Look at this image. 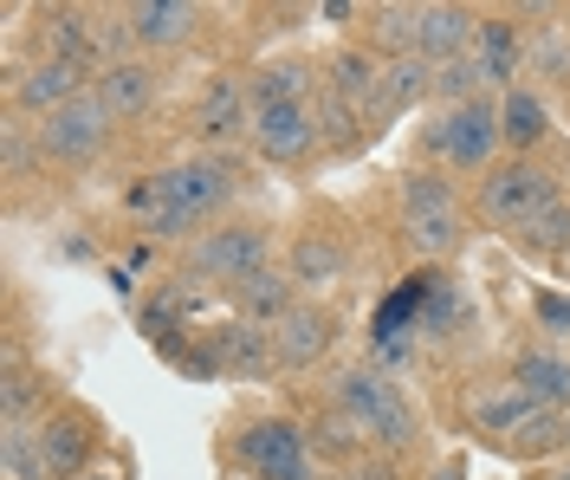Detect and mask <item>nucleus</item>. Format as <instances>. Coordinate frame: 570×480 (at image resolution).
Instances as JSON below:
<instances>
[{
	"label": "nucleus",
	"instance_id": "f257e3e1",
	"mask_svg": "<svg viewBox=\"0 0 570 480\" xmlns=\"http://www.w3.org/2000/svg\"><path fill=\"white\" fill-rule=\"evenodd\" d=\"M551 202H564V176H558L551 163H538V156H505V163H493V169L473 183V215L487 227H499L505 241L525 222H538Z\"/></svg>",
	"mask_w": 570,
	"mask_h": 480
},
{
	"label": "nucleus",
	"instance_id": "f03ea898",
	"mask_svg": "<svg viewBox=\"0 0 570 480\" xmlns=\"http://www.w3.org/2000/svg\"><path fill=\"white\" fill-rule=\"evenodd\" d=\"M395 202H402V247L415 259L461 254L466 215H461L454 183H448L441 169H402V176H395Z\"/></svg>",
	"mask_w": 570,
	"mask_h": 480
},
{
	"label": "nucleus",
	"instance_id": "7ed1b4c3",
	"mask_svg": "<svg viewBox=\"0 0 570 480\" xmlns=\"http://www.w3.org/2000/svg\"><path fill=\"white\" fill-rule=\"evenodd\" d=\"M227 461L247 480H318V448L312 429L292 415H247L227 435Z\"/></svg>",
	"mask_w": 570,
	"mask_h": 480
},
{
	"label": "nucleus",
	"instance_id": "20e7f679",
	"mask_svg": "<svg viewBox=\"0 0 570 480\" xmlns=\"http://www.w3.org/2000/svg\"><path fill=\"white\" fill-rule=\"evenodd\" d=\"M422 149L441 163V169H454V176H487L499 163V149H505V137H499V98H473V105H448V111L428 117L422 130Z\"/></svg>",
	"mask_w": 570,
	"mask_h": 480
},
{
	"label": "nucleus",
	"instance_id": "39448f33",
	"mask_svg": "<svg viewBox=\"0 0 570 480\" xmlns=\"http://www.w3.org/2000/svg\"><path fill=\"white\" fill-rule=\"evenodd\" d=\"M266 266H273V234L259 222H220L188 247V280H214L227 293H240Z\"/></svg>",
	"mask_w": 570,
	"mask_h": 480
},
{
	"label": "nucleus",
	"instance_id": "423d86ee",
	"mask_svg": "<svg viewBox=\"0 0 570 480\" xmlns=\"http://www.w3.org/2000/svg\"><path fill=\"white\" fill-rule=\"evenodd\" d=\"M33 137H39V163L85 169V163H98V156L110 149V137H117V117H110V105L98 98V85H91L85 98H71L66 111L39 117Z\"/></svg>",
	"mask_w": 570,
	"mask_h": 480
},
{
	"label": "nucleus",
	"instance_id": "0eeeda50",
	"mask_svg": "<svg viewBox=\"0 0 570 480\" xmlns=\"http://www.w3.org/2000/svg\"><path fill=\"white\" fill-rule=\"evenodd\" d=\"M98 415H85L78 403L52 409L33 429V480H85L98 461Z\"/></svg>",
	"mask_w": 570,
	"mask_h": 480
},
{
	"label": "nucleus",
	"instance_id": "6e6552de",
	"mask_svg": "<svg viewBox=\"0 0 570 480\" xmlns=\"http://www.w3.org/2000/svg\"><path fill=\"white\" fill-rule=\"evenodd\" d=\"M98 85V72L91 66H71V59H27V66H7V91H13V111L20 117H52L66 111L71 98H85Z\"/></svg>",
	"mask_w": 570,
	"mask_h": 480
},
{
	"label": "nucleus",
	"instance_id": "1a4fd4ad",
	"mask_svg": "<svg viewBox=\"0 0 570 480\" xmlns=\"http://www.w3.org/2000/svg\"><path fill=\"white\" fill-rule=\"evenodd\" d=\"M169 176H176V195L188 202V215L202 227H220V215H227L234 195H240V169H234V156H220V149L181 156V163H169Z\"/></svg>",
	"mask_w": 570,
	"mask_h": 480
},
{
	"label": "nucleus",
	"instance_id": "9d476101",
	"mask_svg": "<svg viewBox=\"0 0 570 480\" xmlns=\"http://www.w3.org/2000/svg\"><path fill=\"white\" fill-rule=\"evenodd\" d=\"M124 208H130V222L142 227V234H156V241H202L208 227L188 215V202L176 195V176L169 169H149V176H137V183L124 188Z\"/></svg>",
	"mask_w": 570,
	"mask_h": 480
},
{
	"label": "nucleus",
	"instance_id": "9b49d317",
	"mask_svg": "<svg viewBox=\"0 0 570 480\" xmlns=\"http://www.w3.org/2000/svg\"><path fill=\"white\" fill-rule=\"evenodd\" d=\"M188 130H195L202 149H220V156H227V144H247V130H253L247 78H208L195 111H188Z\"/></svg>",
	"mask_w": 570,
	"mask_h": 480
},
{
	"label": "nucleus",
	"instance_id": "f8f14e48",
	"mask_svg": "<svg viewBox=\"0 0 570 480\" xmlns=\"http://www.w3.org/2000/svg\"><path fill=\"white\" fill-rule=\"evenodd\" d=\"M208 27V13L195 0H130L124 7V33H130V52L156 59V52H176Z\"/></svg>",
	"mask_w": 570,
	"mask_h": 480
},
{
	"label": "nucleus",
	"instance_id": "ddd939ff",
	"mask_svg": "<svg viewBox=\"0 0 570 480\" xmlns=\"http://www.w3.org/2000/svg\"><path fill=\"white\" fill-rule=\"evenodd\" d=\"M337 332H344V319H337L324 298H298L279 325H273L279 370H312V364H324V357L337 351Z\"/></svg>",
	"mask_w": 570,
	"mask_h": 480
},
{
	"label": "nucleus",
	"instance_id": "4468645a",
	"mask_svg": "<svg viewBox=\"0 0 570 480\" xmlns=\"http://www.w3.org/2000/svg\"><path fill=\"white\" fill-rule=\"evenodd\" d=\"M247 144H253V156H266V163H312L324 149L318 111H312V105H259Z\"/></svg>",
	"mask_w": 570,
	"mask_h": 480
},
{
	"label": "nucleus",
	"instance_id": "2eb2a0df",
	"mask_svg": "<svg viewBox=\"0 0 570 480\" xmlns=\"http://www.w3.org/2000/svg\"><path fill=\"white\" fill-rule=\"evenodd\" d=\"M324 91L344 98L363 124L383 117V59H376L370 46H337V52L324 59Z\"/></svg>",
	"mask_w": 570,
	"mask_h": 480
},
{
	"label": "nucleus",
	"instance_id": "dca6fc26",
	"mask_svg": "<svg viewBox=\"0 0 570 480\" xmlns=\"http://www.w3.org/2000/svg\"><path fill=\"white\" fill-rule=\"evenodd\" d=\"M525 46H532V27L519 13H480V39H473V59L493 85L499 98L512 91V78L525 72Z\"/></svg>",
	"mask_w": 570,
	"mask_h": 480
},
{
	"label": "nucleus",
	"instance_id": "f3484780",
	"mask_svg": "<svg viewBox=\"0 0 570 480\" xmlns=\"http://www.w3.org/2000/svg\"><path fill=\"white\" fill-rule=\"evenodd\" d=\"M59 403V376L52 370H27L20 351H7V383H0V422L7 429H39Z\"/></svg>",
	"mask_w": 570,
	"mask_h": 480
},
{
	"label": "nucleus",
	"instance_id": "a211bd4d",
	"mask_svg": "<svg viewBox=\"0 0 570 480\" xmlns=\"http://www.w3.org/2000/svg\"><path fill=\"white\" fill-rule=\"evenodd\" d=\"M98 98L110 105L117 124H124V117L156 111V98H163V66L142 59V52H124V59H110L105 72H98Z\"/></svg>",
	"mask_w": 570,
	"mask_h": 480
},
{
	"label": "nucleus",
	"instance_id": "6ab92c4d",
	"mask_svg": "<svg viewBox=\"0 0 570 480\" xmlns=\"http://www.w3.org/2000/svg\"><path fill=\"white\" fill-rule=\"evenodd\" d=\"M473 39H480V13L473 7H454V0H428L422 7V52L428 66H454L473 52Z\"/></svg>",
	"mask_w": 570,
	"mask_h": 480
},
{
	"label": "nucleus",
	"instance_id": "aec40b11",
	"mask_svg": "<svg viewBox=\"0 0 570 480\" xmlns=\"http://www.w3.org/2000/svg\"><path fill=\"white\" fill-rule=\"evenodd\" d=\"M285 273H292L305 293H331V286L351 273V247H344L337 234H324V227H305V234L292 241V254H285Z\"/></svg>",
	"mask_w": 570,
	"mask_h": 480
},
{
	"label": "nucleus",
	"instance_id": "412c9836",
	"mask_svg": "<svg viewBox=\"0 0 570 480\" xmlns=\"http://www.w3.org/2000/svg\"><path fill=\"white\" fill-rule=\"evenodd\" d=\"M208 344H214V357H220V376H234V383L279 370L273 332H259V325H220V332H208Z\"/></svg>",
	"mask_w": 570,
	"mask_h": 480
},
{
	"label": "nucleus",
	"instance_id": "4be33fe9",
	"mask_svg": "<svg viewBox=\"0 0 570 480\" xmlns=\"http://www.w3.org/2000/svg\"><path fill=\"white\" fill-rule=\"evenodd\" d=\"M395 390H402V383H390L376 364H351V370H337V376H331V409H337L344 422H356V429H370Z\"/></svg>",
	"mask_w": 570,
	"mask_h": 480
},
{
	"label": "nucleus",
	"instance_id": "5701e85b",
	"mask_svg": "<svg viewBox=\"0 0 570 480\" xmlns=\"http://www.w3.org/2000/svg\"><path fill=\"white\" fill-rule=\"evenodd\" d=\"M499 137L512 156H538L544 137H551V105L538 98L532 85H512L505 98H499Z\"/></svg>",
	"mask_w": 570,
	"mask_h": 480
},
{
	"label": "nucleus",
	"instance_id": "b1692460",
	"mask_svg": "<svg viewBox=\"0 0 570 480\" xmlns=\"http://www.w3.org/2000/svg\"><path fill=\"white\" fill-rule=\"evenodd\" d=\"M318 72H324V66H312V59H266V66H253V72H247L253 111H259V105H312Z\"/></svg>",
	"mask_w": 570,
	"mask_h": 480
},
{
	"label": "nucleus",
	"instance_id": "393cba45",
	"mask_svg": "<svg viewBox=\"0 0 570 480\" xmlns=\"http://www.w3.org/2000/svg\"><path fill=\"white\" fill-rule=\"evenodd\" d=\"M512 383H519L538 409L570 415V357H558V351H519V357H512Z\"/></svg>",
	"mask_w": 570,
	"mask_h": 480
},
{
	"label": "nucleus",
	"instance_id": "a878e982",
	"mask_svg": "<svg viewBox=\"0 0 570 480\" xmlns=\"http://www.w3.org/2000/svg\"><path fill=\"white\" fill-rule=\"evenodd\" d=\"M363 20H370V52L376 59H409L422 46V7L415 0H376Z\"/></svg>",
	"mask_w": 570,
	"mask_h": 480
},
{
	"label": "nucleus",
	"instance_id": "bb28decb",
	"mask_svg": "<svg viewBox=\"0 0 570 480\" xmlns=\"http://www.w3.org/2000/svg\"><path fill=\"white\" fill-rule=\"evenodd\" d=\"M234 305H240V325H259V332H273L285 312L298 305V280H292L285 266H266L259 280H247V286L234 293Z\"/></svg>",
	"mask_w": 570,
	"mask_h": 480
},
{
	"label": "nucleus",
	"instance_id": "cd10ccee",
	"mask_svg": "<svg viewBox=\"0 0 570 480\" xmlns=\"http://www.w3.org/2000/svg\"><path fill=\"white\" fill-rule=\"evenodd\" d=\"M525 72L544 78V85H570V13L558 7L544 27H532V46H525Z\"/></svg>",
	"mask_w": 570,
	"mask_h": 480
},
{
	"label": "nucleus",
	"instance_id": "c85d7f7f",
	"mask_svg": "<svg viewBox=\"0 0 570 480\" xmlns=\"http://www.w3.org/2000/svg\"><path fill=\"white\" fill-rule=\"evenodd\" d=\"M422 98H434V66H428L422 52L383 59V117H402L409 105H422Z\"/></svg>",
	"mask_w": 570,
	"mask_h": 480
},
{
	"label": "nucleus",
	"instance_id": "c756f323",
	"mask_svg": "<svg viewBox=\"0 0 570 480\" xmlns=\"http://www.w3.org/2000/svg\"><path fill=\"white\" fill-rule=\"evenodd\" d=\"M363 442L383 448V454H415V442H422V409L409 403V390H395L390 403H383V415L363 429Z\"/></svg>",
	"mask_w": 570,
	"mask_h": 480
},
{
	"label": "nucleus",
	"instance_id": "7c9ffc66",
	"mask_svg": "<svg viewBox=\"0 0 570 480\" xmlns=\"http://www.w3.org/2000/svg\"><path fill=\"white\" fill-rule=\"evenodd\" d=\"M532 415H544V409H538L532 396L519 390V383H505V390H487V396H473V422H480L487 435H499V442H505V435H519V429H525Z\"/></svg>",
	"mask_w": 570,
	"mask_h": 480
},
{
	"label": "nucleus",
	"instance_id": "2f4dec72",
	"mask_svg": "<svg viewBox=\"0 0 570 480\" xmlns=\"http://www.w3.org/2000/svg\"><path fill=\"white\" fill-rule=\"evenodd\" d=\"M512 247H525L538 259H570V202H551L538 222H525L512 234Z\"/></svg>",
	"mask_w": 570,
	"mask_h": 480
},
{
	"label": "nucleus",
	"instance_id": "473e14b6",
	"mask_svg": "<svg viewBox=\"0 0 570 480\" xmlns=\"http://www.w3.org/2000/svg\"><path fill=\"white\" fill-rule=\"evenodd\" d=\"M493 85H487V72H480V59L466 52V59H454V66H434V98H441V111L448 105H473V98H487Z\"/></svg>",
	"mask_w": 570,
	"mask_h": 480
},
{
	"label": "nucleus",
	"instance_id": "72a5a7b5",
	"mask_svg": "<svg viewBox=\"0 0 570 480\" xmlns=\"http://www.w3.org/2000/svg\"><path fill=\"white\" fill-rule=\"evenodd\" d=\"M499 448H505L512 461H538V454H564V415H551V409H544V415H532V422H525L519 435H505Z\"/></svg>",
	"mask_w": 570,
	"mask_h": 480
},
{
	"label": "nucleus",
	"instance_id": "f704fd0d",
	"mask_svg": "<svg viewBox=\"0 0 570 480\" xmlns=\"http://www.w3.org/2000/svg\"><path fill=\"white\" fill-rule=\"evenodd\" d=\"M312 111H318V137L331 149H351V144H363V117L344 105V98H331V91H318L312 98Z\"/></svg>",
	"mask_w": 570,
	"mask_h": 480
},
{
	"label": "nucleus",
	"instance_id": "c9c22d12",
	"mask_svg": "<svg viewBox=\"0 0 570 480\" xmlns=\"http://www.w3.org/2000/svg\"><path fill=\"white\" fill-rule=\"evenodd\" d=\"M0 156H7V183H20V176L39 163V137L27 130V117L20 111L7 117V130H0Z\"/></svg>",
	"mask_w": 570,
	"mask_h": 480
},
{
	"label": "nucleus",
	"instance_id": "e433bc0d",
	"mask_svg": "<svg viewBox=\"0 0 570 480\" xmlns=\"http://www.w3.org/2000/svg\"><path fill=\"white\" fill-rule=\"evenodd\" d=\"M356 442H363V429H356V422H344L337 409H331L318 429H312V448H318V454H331V461H351Z\"/></svg>",
	"mask_w": 570,
	"mask_h": 480
},
{
	"label": "nucleus",
	"instance_id": "4c0bfd02",
	"mask_svg": "<svg viewBox=\"0 0 570 480\" xmlns=\"http://www.w3.org/2000/svg\"><path fill=\"white\" fill-rule=\"evenodd\" d=\"M0 474L33 480V429H7V435H0Z\"/></svg>",
	"mask_w": 570,
	"mask_h": 480
},
{
	"label": "nucleus",
	"instance_id": "58836bf2",
	"mask_svg": "<svg viewBox=\"0 0 570 480\" xmlns=\"http://www.w3.org/2000/svg\"><path fill=\"white\" fill-rule=\"evenodd\" d=\"M532 305H538V319H544L551 332H570V298H558V293H538Z\"/></svg>",
	"mask_w": 570,
	"mask_h": 480
},
{
	"label": "nucleus",
	"instance_id": "ea45409f",
	"mask_svg": "<svg viewBox=\"0 0 570 480\" xmlns=\"http://www.w3.org/2000/svg\"><path fill=\"white\" fill-rule=\"evenodd\" d=\"M331 480H395V468H383V461H356V468H337Z\"/></svg>",
	"mask_w": 570,
	"mask_h": 480
},
{
	"label": "nucleus",
	"instance_id": "a19ab883",
	"mask_svg": "<svg viewBox=\"0 0 570 480\" xmlns=\"http://www.w3.org/2000/svg\"><path fill=\"white\" fill-rule=\"evenodd\" d=\"M318 13H324V20H363L370 7H356V0H324Z\"/></svg>",
	"mask_w": 570,
	"mask_h": 480
},
{
	"label": "nucleus",
	"instance_id": "79ce46f5",
	"mask_svg": "<svg viewBox=\"0 0 570 480\" xmlns=\"http://www.w3.org/2000/svg\"><path fill=\"white\" fill-rule=\"evenodd\" d=\"M428 480H466V468H461V461H441V468H434Z\"/></svg>",
	"mask_w": 570,
	"mask_h": 480
},
{
	"label": "nucleus",
	"instance_id": "37998d69",
	"mask_svg": "<svg viewBox=\"0 0 570 480\" xmlns=\"http://www.w3.org/2000/svg\"><path fill=\"white\" fill-rule=\"evenodd\" d=\"M85 480H124V474H85Z\"/></svg>",
	"mask_w": 570,
	"mask_h": 480
},
{
	"label": "nucleus",
	"instance_id": "c03bdc74",
	"mask_svg": "<svg viewBox=\"0 0 570 480\" xmlns=\"http://www.w3.org/2000/svg\"><path fill=\"white\" fill-rule=\"evenodd\" d=\"M558 480H570V461H564V468H558Z\"/></svg>",
	"mask_w": 570,
	"mask_h": 480
},
{
	"label": "nucleus",
	"instance_id": "a18cd8bd",
	"mask_svg": "<svg viewBox=\"0 0 570 480\" xmlns=\"http://www.w3.org/2000/svg\"><path fill=\"white\" fill-rule=\"evenodd\" d=\"M564 448H570V415H564Z\"/></svg>",
	"mask_w": 570,
	"mask_h": 480
}]
</instances>
